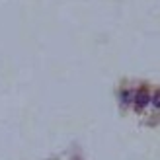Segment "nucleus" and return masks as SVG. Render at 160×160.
<instances>
[{
	"label": "nucleus",
	"mask_w": 160,
	"mask_h": 160,
	"mask_svg": "<svg viewBox=\"0 0 160 160\" xmlns=\"http://www.w3.org/2000/svg\"><path fill=\"white\" fill-rule=\"evenodd\" d=\"M150 102H152V106H154L156 109H160V90L152 96V98H150Z\"/></svg>",
	"instance_id": "obj_2"
},
{
	"label": "nucleus",
	"mask_w": 160,
	"mask_h": 160,
	"mask_svg": "<svg viewBox=\"0 0 160 160\" xmlns=\"http://www.w3.org/2000/svg\"><path fill=\"white\" fill-rule=\"evenodd\" d=\"M133 96H135V92H121V100H123V103H127V102H129L131 98H133Z\"/></svg>",
	"instance_id": "obj_3"
},
{
	"label": "nucleus",
	"mask_w": 160,
	"mask_h": 160,
	"mask_svg": "<svg viewBox=\"0 0 160 160\" xmlns=\"http://www.w3.org/2000/svg\"><path fill=\"white\" fill-rule=\"evenodd\" d=\"M133 100H135V106H137V109H142L145 106H148V102H150V94L145 90V88H141V90L135 92Z\"/></svg>",
	"instance_id": "obj_1"
}]
</instances>
